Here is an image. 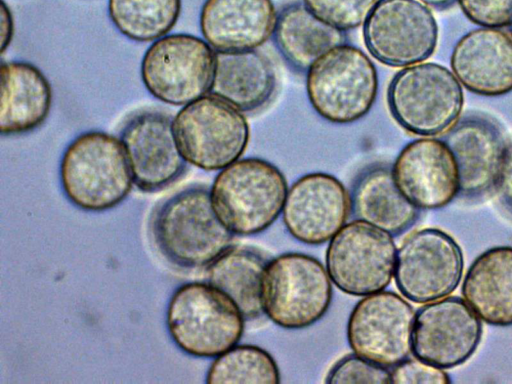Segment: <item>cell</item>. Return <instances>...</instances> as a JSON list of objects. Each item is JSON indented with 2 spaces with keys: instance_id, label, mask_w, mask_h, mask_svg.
<instances>
[{
  "instance_id": "7402d4cb",
  "label": "cell",
  "mask_w": 512,
  "mask_h": 384,
  "mask_svg": "<svg viewBox=\"0 0 512 384\" xmlns=\"http://www.w3.org/2000/svg\"><path fill=\"white\" fill-rule=\"evenodd\" d=\"M0 132L20 135L41 126L52 105L51 85L34 64L2 62L0 66Z\"/></svg>"
},
{
  "instance_id": "e575fe53",
  "label": "cell",
  "mask_w": 512,
  "mask_h": 384,
  "mask_svg": "<svg viewBox=\"0 0 512 384\" xmlns=\"http://www.w3.org/2000/svg\"><path fill=\"white\" fill-rule=\"evenodd\" d=\"M425 4L426 6H430L437 10H446L451 8L457 0H418Z\"/></svg>"
},
{
  "instance_id": "f546056e",
  "label": "cell",
  "mask_w": 512,
  "mask_h": 384,
  "mask_svg": "<svg viewBox=\"0 0 512 384\" xmlns=\"http://www.w3.org/2000/svg\"><path fill=\"white\" fill-rule=\"evenodd\" d=\"M325 382L329 384H386L391 383L390 370L354 353L339 359L329 369Z\"/></svg>"
},
{
  "instance_id": "484cf974",
  "label": "cell",
  "mask_w": 512,
  "mask_h": 384,
  "mask_svg": "<svg viewBox=\"0 0 512 384\" xmlns=\"http://www.w3.org/2000/svg\"><path fill=\"white\" fill-rule=\"evenodd\" d=\"M267 261L257 251L230 247L207 267V280L227 294L245 319L263 314L261 280Z\"/></svg>"
},
{
  "instance_id": "1f68e13d",
  "label": "cell",
  "mask_w": 512,
  "mask_h": 384,
  "mask_svg": "<svg viewBox=\"0 0 512 384\" xmlns=\"http://www.w3.org/2000/svg\"><path fill=\"white\" fill-rule=\"evenodd\" d=\"M391 383H451L449 375L434 364L418 357L406 358L390 370Z\"/></svg>"
},
{
  "instance_id": "4316f807",
  "label": "cell",
  "mask_w": 512,
  "mask_h": 384,
  "mask_svg": "<svg viewBox=\"0 0 512 384\" xmlns=\"http://www.w3.org/2000/svg\"><path fill=\"white\" fill-rule=\"evenodd\" d=\"M181 6V0H108V15L128 39L153 42L174 28Z\"/></svg>"
},
{
  "instance_id": "5bb4252c",
  "label": "cell",
  "mask_w": 512,
  "mask_h": 384,
  "mask_svg": "<svg viewBox=\"0 0 512 384\" xmlns=\"http://www.w3.org/2000/svg\"><path fill=\"white\" fill-rule=\"evenodd\" d=\"M120 140L133 182L142 192H157L177 181L187 165L177 145L173 118L160 110L144 109L124 122Z\"/></svg>"
},
{
  "instance_id": "e0dca14e",
  "label": "cell",
  "mask_w": 512,
  "mask_h": 384,
  "mask_svg": "<svg viewBox=\"0 0 512 384\" xmlns=\"http://www.w3.org/2000/svg\"><path fill=\"white\" fill-rule=\"evenodd\" d=\"M350 212L351 196L344 184L334 175L313 172L288 188L282 219L293 238L320 245L346 224Z\"/></svg>"
},
{
  "instance_id": "6da1fadb",
  "label": "cell",
  "mask_w": 512,
  "mask_h": 384,
  "mask_svg": "<svg viewBox=\"0 0 512 384\" xmlns=\"http://www.w3.org/2000/svg\"><path fill=\"white\" fill-rule=\"evenodd\" d=\"M59 174L66 198L89 212L116 207L134 184L122 141L99 130L81 133L68 144Z\"/></svg>"
},
{
  "instance_id": "44dd1931",
  "label": "cell",
  "mask_w": 512,
  "mask_h": 384,
  "mask_svg": "<svg viewBox=\"0 0 512 384\" xmlns=\"http://www.w3.org/2000/svg\"><path fill=\"white\" fill-rule=\"evenodd\" d=\"M277 76L271 59L258 49L216 52L210 93L241 112L262 110L272 101Z\"/></svg>"
},
{
  "instance_id": "f1b7e54d",
  "label": "cell",
  "mask_w": 512,
  "mask_h": 384,
  "mask_svg": "<svg viewBox=\"0 0 512 384\" xmlns=\"http://www.w3.org/2000/svg\"><path fill=\"white\" fill-rule=\"evenodd\" d=\"M378 0H302L323 22L349 31L363 25Z\"/></svg>"
},
{
  "instance_id": "4fadbf2b",
  "label": "cell",
  "mask_w": 512,
  "mask_h": 384,
  "mask_svg": "<svg viewBox=\"0 0 512 384\" xmlns=\"http://www.w3.org/2000/svg\"><path fill=\"white\" fill-rule=\"evenodd\" d=\"M413 307L391 291L363 296L353 307L346 328L353 353L384 367H393L412 352Z\"/></svg>"
},
{
  "instance_id": "836d02e7",
  "label": "cell",
  "mask_w": 512,
  "mask_h": 384,
  "mask_svg": "<svg viewBox=\"0 0 512 384\" xmlns=\"http://www.w3.org/2000/svg\"><path fill=\"white\" fill-rule=\"evenodd\" d=\"M0 50L1 53L9 47L14 35V19L9 6L1 0L0 6Z\"/></svg>"
},
{
  "instance_id": "2e32d148",
  "label": "cell",
  "mask_w": 512,
  "mask_h": 384,
  "mask_svg": "<svg viewBox=\"0 0 512 384\" xmlns=\"http://www.w3.org/2000/svg\"><path fill=\"white\" fill-rule=\"evenodd\" d=\"M443 140L456 160L458 196L479 200L497 189L508 140L501 124L485 113L461 116Z\"/></svg>"
},
{
  "instance_id": "4dcf8cb0",
  "label": "cell",
  "mask_w": 512,
  "mask_h": 384,
  "mask_svg": "<svg viewBox=\"0 0 512 384\" xmlns=\"http://www.w3.org/2000/svg\"><path fill=\"white\" fill-rule=\"evenodd\" d=\"M464 15L480 27L512 25V0H457Z\"/></svg>"
},
{
  "instance_id": "7a4b0ae2",
  "label": "cell",
  "mask_w": 512,
  "mask_h": 384,
  "mask_svg": "<svg viewBox=\"0 0 512 384\" xmlns=\"http://www.w3.org/2000/svg\"><path fill=\"white\" fill-rule=\"evenodd\" d=\"M151 226L162 255L182 268L208 267L233 240L205 186H191L171 196L155 211Z\"/></svg>"
},
{
  "instance_id": "3957f363",
  "label": "cell",
  "mask_w": 512,
  "mask_h": 384,
  "mask_svg": "<svg viewBox=\"0 0 512 384\" xmlns=\"http://www.w3.org/2000/svg\"><path fill=\"white\" fill-rule=\"evenodd\" d=\"M288 185L274 164L243 158L221 169L211 189V202L220 221L236 235L265 231L282 213Z\"/></svg>"
},
{
  "instance_id": "d590c367",
  "label": "cell",
  "mask_w": 512,
  "mask_h": 384,
  "mask_svg": "<svg viewBox=\"0 0 512 384\" xmlns=\"http://www.w3.org/2000/svg\"><path fill=\"white\" fill-rule=\"evenodd\" d=\"M510 33L512 34V25L510 26Z\"/></svg>"
},
{
  "instance_id": "30bf717a",
  "label": "cell",
  "mask_w": 512,
  "mask_h": 384,
  "mask_svg": "<svg viewBox=\"0 0 512 384\" xmlns=\"http://www.w3.org/2000/svg\"><path fill=\"white\" fill-rule=\"evenodd\" d=\"M396 245L390 233L365 221L346 223L326 249V270L332 283L352 296L384 290L394 277Z\"/></svg>"
},
{
  "instance_id": "52a82bcc",
  "label": "cell",
  "mask_w": 512,
  "mask_h": 384,
  "mask_svg": "<svg viewBox=\"0 0 512 384\" xmlns=\"http://www.w3.org/2000/svg\"><path fill=\"white\" fill-rule=\"evenodd\" d=\"M332 300V281L316 258L289 252L268 261L261 280L263 314L277 326L297 330L319 321Z\"/></svg>"
},
{
  "instance_id": "83f0119b",
  "label": "cell",
  "mask_w": 512,
  "mask_h": 384,
  "mask_svg": "<svg viewBox=\"0 0 512 384\" xmlns=\"http://www.w3.org/2000/svg\"><path fill=\"white\" fill-rule=\"evenodd\" d=\"M280 371L269 352L255 345H234L215 357L206 383H279Z\"/></svg>"
},
{
  "instance_id": "d4e9b609",
  "label": "cell",
  "mask_w": 512,
  "mask_h": 384,
  "mask_svg": "<svg viewBox=\"0 0 512 384\" xmlns=\"http://www.w3.org/2000/svg\"><path fill=\"white\" fill-rule=\"evenodd\" d=\"M351 211L357 219L391 235H399L417 220L419 209L395 184L391 167L376 164L360 173L353 184Z\"/></svg>"
},
{
  "instance_id": "8992f818",
  "label": "cell",
  "mask_w": 512,
  "mask_h": 384,
  "mask_svg": "<svg viewBox=\"0 0 512 384\" xmlns=\"http://www.w3.org/2000/svg\"><path fill=\"white\" fill-rule=\"evenodd\" d=\"M306 93L314 111L334 124H349L371 110L378 74L359 47L344 43L319 57L307 70Z\"/></svg>"
},
{
  "instance_id": "9a60e30c",
  "label": "cell",
  "mask_w": 512,
  "mask_h": 384,
  "mask_svg": "<svg viewBox=\"0 0 512 384\" xmlns=\"http://www.w3.org/2000/svg\"><path fill=\"white\" fill-rule=\"evenodd\" d=\"M481 336V319L466 301L445 297L426 303L416 312L412 352L440 368H453L475 353Z\"/></svg>"
},
{
  "instance_id": "d6a6232c",
  "label": "cell",
  "mask_w": 512,
  "mask_h": 384,
  "mask_svg": "<svg viewBox=\"0 0 512 384\" xmlns=\"http://www.w3.org/2000/svg\"><path fill=\"white\" fill-rule=\"evenodd\" d=\"M496 190L505 207L512 213V140L508 142Z\"/></svg>"
},
{
  "instance_id": "8fae6325",
  "label": "cell",
  "mask_w": 512,
  "mask_h": 384,
  "mask_svg": "<svg viewBox=\"0 0 512 384\" xmlns=\"http://www.w3.org/2000/svg\"><path fill=\"white\" fill-rule=\"evenodd\" d=\"M363 40L375 60L404 68L435 52L438 25L431 10L418 0H378L363 24Z\"/></svg>"
},
{
  "instance_id": "7c38bea8",
  "label": "cell",
  "mask_w": 512,
  "mask_h": 384,
  "mask_svg": "<svg viewBox=\"0 0 512 384\" xmlns=\"http://www.w3.org/2000/svg\"><path fill=\"white\" fill-rule=\"evenodd\" d=\"M463 267V253L455 239L443 230L424 228L406 237L398 248L395 284L408 300L426 304L452 294Z\"/></svg>"
},
{
  "instance_id": "d6986e66",
  "label": "cell",
  "mask_w": 512,
  "mask_h": 384,
  "mask_svg": "<svg viewBox=\"0 0 512 384\" xmlns=\"http://www.w3.org/2000/svg\"><path fill=\"white\" fill-rule=\"evenodd\" d=\"M450 65L470 92L499 97L512 91V34L501 28L480 27L455 44Z\"/></svg>"
},
{
  "instance_id": "cb8c5ba5",
  "label": "cell",
  "mask_w": 512,
  "mask_h": 384,
  "mask_svg": "<svg viewBox=\"0 0 512 384\" xmlns=\"http://www.w3.org/2000/svg\"><path fill=\"white\" fill-rule=\"evenodd\" d=\"M272 38L286 63L300 73L333 47L347 43L345 31L317 18L301 1L279 9Z\"/></svg>"
},
{
  "instance_id": "ac0fdd59",
  "label": "cell",
  "mask_w": 512,
  "mask_h": 384,
  "mask_svg": "<svg viewBox=\"0 0 512 384\" xmlns=\"http://www.w3.org/2000/svg\"><path fill=\"white\" fill-rule=\"evenodd\" d=\"M391 169L400 192L418 209L444 208L459 194L456 160L443 139L422 137L407 143Z\"/></svg>"
},
{
  "instance_id": "9c48e42d",
  "label": "cell",
  "mask_w": 512,
  "mask_h": 384,
  "mask_svg": "<svg viewBox=\"0 0 512 384\" xmlns=\"http://www.w3.org/2000/svg\"><path fill=\"white\" fill-rule=\"evenodd\" d=\"M216 52L202 38L167 34L145 51L140 67L146 90L156 99L184 106L210 93Z\"/></svg>"
},
{
  "instance_id": "277c9868",
  "label": "cell",
  "mask_w": 512,
  "mask_h": 384,
  "mask_svg": "<svg viewBox=\"0 0 512 384\" xmlns=\"http://www.w3.org/2000/svg\"><path fill=\"white\" fill-rule=\"evenodd\" d=\"M245 317L223 291L204 282L179 286L170 298L166 325L174 343L186 354L217 357L236 345Z\"/></svg>"
},
{
  "instance_id": "ba28073f",
  "label": "cell",
  "mask_w": 512,
  "mask_h": 384,
  "mask_svg": "<svg viewBox=\"0 0 512 384\" xmlns=\"http://www.w3.org/2000/svg\"><path fill=\"white\" fill-rule=\"evenodd\" d=\"M179 150L187 163L216 171L244 154L250 128L243 112L209 93L184 106L173 118Z\"/></svg>"
},
{
  "instance_id": "603a6c76",
  "label": "cell",
  "mask_w": 512,
  "mask_h": 384,
  "mask_svg": "<svg viewBox=\"0 0 512 384\" xmlns=\"http://www.w3.org/2000/svg\"><path fill=\"white\" fill-rule=\"evenodd\" d=\"M462 296L484 322L512 326V247L487 249L471 263Z\"/></svg>"
},
{
  "instance_id": "ffe728a7",
  "label": "cell",
  "mask_w": 512,
  "mask_h": 384,
  "mask_svg": "<svg viewBox=\"0 0 512 384\" xmlns=\"http://www.w3.org/2000/svg\"><path fill=\"white\" fill-rule=\"evenodd\" d=\"M277 14L273 0H205L199 26L215 52L258 49L272 37Z\"/></svg>"
},
{
  "instance_id": "5b68a950",
  "label": "cell",
  "mask_w": 512,
  "mask_h": 384,
  "mask_svg": "<svg viewBox=\"0 0 512 384\" xmlns=\"http://www.w3.org/2000/svg\"><path fill=\"white\" fill-rule=\"evenodd\" d=\"M387 106L395 122L410 134L444 135L461 117L464 93L452 71L433 62L404 67L387 88Z\"/></svg>"
}]
</instances>
